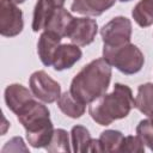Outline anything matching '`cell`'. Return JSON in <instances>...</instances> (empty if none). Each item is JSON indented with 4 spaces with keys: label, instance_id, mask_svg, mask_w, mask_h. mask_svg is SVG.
<instances>
[{
    "label": "cell",
    "instance_id": "cell-24",
    "mask_svg": "<svg viewBox=\"0 0 153 153\" xmlns=\"http://www.w3.org/2000/svg\"><path fill=\"white\" fill-rule=\"evenodd\" d=\"M11 1H13L14 4H23L25 0H11Z\"/></svg>",
    "mask_w": 153,
    "mask_h": 153
},
{
    "label": "cell",
    "instance_id": "cell-22",
    "mask_svg": "<svg viewBox=\"0 0 153 153\" xmlns=\"http://www.w3.org/2000/svg\"><path fill=\"white\" fill-rule=\"evenodd\" d=\"M120 152H129V153H143L145 152V145L141 141V139L136 135H128L124 136L121 151Z\"/></svg>",
    "mask_w": 153,
    "mask_h": 153
},
{
    "label": "cell",
    "instance_id": "cell-15",
    "mask_svg": "<svg viewBox=\"0 0 153 153\" xmlns=\"http://www.w3.org/2000/svg\"><path fill=\"white\" fill-rule=\"evenodd\" d=\"M55 7L56 5L50 0H38L36 2L32 17V30L35 32L44 30L47 22Z\"/></svg>",
    "mask_w": 153,
    "mask_h": 153
},
{
    "label": "cell",
    "instance_id": "cell-20",
    "mask_svg": "<svg viewBox=\"0 0 153 153\" xmlns=\"http://www.w3.org/2000/svg\"><path fill=\"white\" fill-rule=\"evenodd\" d=\"M72 143L69 141V135L65 129L57 128L54 130L53 137L49 142V145L45 147V149L50 153L54 152H71L72 151Z\"/></svg>",
    "mask_w": 153,
    "mask_h": 153
},
{
    "label": "cell",
    "instance_id": "cell-14",
    "mask_svg": "<svg viewBox=\"0 0 153 153\" xmlns=\"http://www.w3.org/2000/svg\"><path fill=\"white\" fill-rule=\"evenodd\" d=\"M57 102V106L59 109L68 117L71 118H80L86 110V104L81 103L79 99H76L71 91H66L63 93H61V96L59 97Z\"/></svg>",
    "mask_w": 153,
    "mask_h": 153
},
{
    "label": "cell",
    "instance_id": "cell-6",
    "mask_svg": "<svg viewBox=\"0 0 153 153\" xmlns=\"http://www.w3.org/2000/svg\"><path fill=\"white\" fill-rule=\"evenodd\" d=\"M29 86L33 96L43 103H54L61 96V86L44 71H36L29 79Z\"/></svg>",
    "mask_w": 153,
    "mask_h": 153
},
{
    "label": "cell",
    "instance_id": "cell-2",
    "mask_svg": "<svg viewBox=\"0 0 153 153\" xmlns=\"http://www.w3.org/2000/svg\"><path fill=\"white\" fill-rule=\"evenodd\" d=\"M135 108L131 88L123 84H115L112 92L105 93L88 106V114L99 126H109L114 121L122 120Z\"/></svg>",
    "mask_w": 153,
    "mask_h": 153
},
{
    "label": "cell",
    "instance_id": "cell-7",
    "mask_svg": "<svg viewBox=\"0 0 153 153\" xmlns=\"http://www.w3.org/2000/svg\"><path fill=\"white\" fill-rule=\"evenodd\" d=\"M23 12L11 0H0V33L4 37H14L23 31Z\"/></svg>",
    "mask_w": 153,
    "mask_h": 153
},
{
    "label": "cell",
    "instance_id": "cell-13",
    "mask_svg": "<svg viewBox=\"0 0 153 153\" xmlns=\"http://www.w3.org/2000/svg\"><path fill=\"white\" fill-rule=\"evenodd\" d=\"M116 0H73L71 10L82 16L98 17L115 5Z\"/></svg>",
    "mask_w": 153,
    "mask_h": 153
},
{
    "label": "cell",
    "instance_id": "cell-19",
    "mask_svg": "<svg viewBox=\"0 0 153 153\" xmlns=\"http://www.w3.org/2000/svg\"><path fill=\"white\" fill-rule=\"evenodd\" d=\"M124 135L120 130L108 129L100 133L98 139L100 152H120Z\"/></svg>",
    "mask_w": 153,
    "mask_h": 153
},
{
    "label": "cell",
    "instance_id": "cell-23",
    "mask_svg": "<svg viewBox=\"0 0 153 153\" xmlns=\"http://www.w3.org/2000/svg\"><path fill=\"white\" fill-rule=\"evenodd\" d=\"M50 1H53V2H54L56 6H59V7H62L66 0H50Z\"/></svg>",
    "mask_w": 153,
    "mask_h": 153
},
{
    "label": "cell",
    "instance_id": "cell-16",
    "mask_svg": "<svg viewBox=\"0 0 153 153\" xmlns=\"http://www.w3.org/2000/svg\"><path fill=\"white\" fill-rule=\"evenodd\" d=\"M135 108L146 116L153 115V84L146 82L137 87L135 97Z\"/></svg>",
    "mask_w": 153,
    "mask_h": 153
},
{
    "label": "cell",
    "instance_id": "cell-12",
    "mask_svg": "<svg viewBox=\"0 0 153 153\" xmlns=\"http://www.w3.org/2000/svg\"><path fill=\"white\" fill-rule=\"evenodd\" d=\"M73 20H74V17L66 8H63V6L62 7L56 6L47 22L44 31L54 32L62 38L67 37Z\"/></svg>",
    "mask_w": 153,
    "mask_h": 153
},
{
    "label": "cell",
    "instance_id": "cell-25",
    "mask_svg": "<svg viewBox=\"0 0 153 153\" xmlns=\"http://www.w3.org/2000/svg\"><path fill=\"white\" fill-rule=\"evenodd\" d=\"M149 120H151V122L153 123V115H152V116H149Z\"/></svg>",
    "mask_w": 153,
    "mask_h": 153
},
{
    "label": "cell",
    "instance_id": "cell-5",
    "mask_svg": "<svg viewBox=\"0 0 153 153\" xmlns=\"http://www.w3.org/2000/svg\"><path fill=\"white\" fill-rule=\"evenodd\" d=\"M131 31L130 19L123 16L115 17L100 29L103 44L106 47H120L130 43Z\"/></svg>",
    "mask_w": 153,
    "mask_h": 153
},
{
    "label": "cell",
    "instance_id": "cell-10",
    "mask_svg": "<svg viewBox=\"0 0 153 153\" xmlns=\"http://www.w3.org/2000/svg\"><path fill=\"white\" fill-rule=\"evenodd\" d=\"M81 56H82V51L79 48V45L74 43L60 44L54 55L53 67L57 72L72 68L81 59Z\"/></svg>",
    "mask_w": 153,
    "mask_h": 153
},
{
    "label": "cell",
    "instance_id": "cell-26",
    "mask_svg": "<svg viewBox=\"0 0 153 153\" xmlns=\"http://www.w3.org/2000/svg\"><path fill=\"white\" fill-rule=\"evenodd\" d=\"M120 1H122V2H127V1H130V0H120Z\"/></svg>",
    "mask_w": 153,
    "mask_h": 153
},
{
    "label": "cell",
    "instance_id": "cell-4",
    "mask_svg": "<svg viewBox=\"0 0 153 153\" xmlns=\"http://www.w3.org/2000/svg\"><path fill=\"white\" fill-rule=\"evenodd\" d=\"M103 59L121 73L131 75L141 71L145 56L135 44L127 43L120 47L103 45Z\"/></svg>",
    "mask_w": 153,
    "mask_h": 153
},
{
    "label": "cell",
    "instance_id": "cell-18",
    "mask_svg": "<svg viewBox=\"0 0 153 153\" xmlns=\"http://www.w3.org/2000/svg\"><path fill=\"white\" fill-rule=\"evenodd\" d=\"M133 19L141 27L153 24V0H140L131 11Z\"/></svg>",
    "mask_w": 153,
    "mask_h": 153
},
{
    "label": "cell",
    "instance_id": "cell-9",
    "mask_svg": "<svg viewBox=\"0 0 153 153\" xmlns=\"http://www.w3.org/2000/svg\"><path fill=\"white\" fill-rule=\"evenodd\" d=\"M33 93L22 84H11L5 88L4 98L7 108L16 115H18L31 100H33Z\"/></svg>",
    "mask_w": 153,
    "mask_h": 153
},
{
    "label": "cell",
    "instance_id": "cell-21",
    "mask_svg": "<svg viewBox=\"0 0 153 153\" xmlns=\"http://www.w3.org/2000/svg\"><path fill=\"white\" fill-rule=\"evenodd\" d=\"M136 135L151 151H153V123L149 118L142 120L136 127Z\"/></svg>",
    "mask_w": 153,
    "mask_h": 153
},
{
    "label": "cell",
    "instance_id": "cell-3",
    "mask_svg": "<svg viewBox=\"0 0 153 153\" xmlns=\"http://www.w3.org/2000/svg\"><path fill=\"white\" fill-rule=\"evenodd\" d=\"M19 123L26 131V140L33 148H45L54 134V126L50 121L49 109L37 102L31 100L18 115Z\"/></svg>",
    "mask_w": 153,
    "mask_h": 153
},
{
    "label": "cell",
    "instance_id": "cell-11",
    "mask_svg": "<svg viewBox=\"0 0 153 153\" xmlns=\"http://www.w3.org/2000/svg\"><path fill=\"white\" fill-rule=\"evenodd\" d=\"M61 39L62 37L50 31H43L41 33L37 42V53L41 62L44 66H53L54 55L56 49L61 44Z\"/></svg>",
    "mask_w": 153,
    "mask_h": 153
},
{
    "label": "cell",
    "instance_id": "cell-1",
    "mask_svg": "<svg viewBox=\"0 0 153 153\" xmlns=\"http://www.w3.org/2000/svg\"><path fill=\"white\" fill-rule=\"evenodd\" d=\"M111 66L103 59L92 60L75 74L71 82V93L84 104H91L106 93L111 81Z\"/></svg>",
    "mask_w": 153,
    "mask_h": 153
},
{
    "label": "cell",
    "instance_id": "cell-8",
    "mask_svg": "<svg viewBox=\"0 0 153 153\" xmlns=\"http://www.w3.org/2000/svg\"><path fill=\"white\" fill-rule=\"evenodd\" d=\"M97 32H98V24L94 19L87 17L74 18L71 29L68 31L67 38H69L72 43L79 47H86L94 41Z\"/></svg>",
    "mask_w": 153,
    "mask_h": 153
},
{
    "label": "cell",
    "instance_id": "cell-17",
    "mask_svg": "<svg viewBox=\"0 0 153 153\" xmlns=\"http://www.w3.org/2000/svg\"><path fill=\"white\" fill-rule=\"evenodd\" d=\"M92 142L91 134L88 129L84 126H74L71 130V143L72 151L75 153H84L90 151V145Z\"/></svg>",
    "mask_w": 153,
    "mask_h": 153
}]
</instances>
